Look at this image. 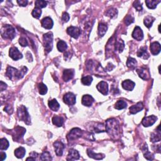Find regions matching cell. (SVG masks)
Returning a JSON list of instances; mask_svg holds the SVG:
<instances>
[{"label":"cell","instance_id":"obj_23","mask_svg":"<svg viewBox=\"0 0 161 161\" xmlns=\"http://www.w3.org/2000/svg\"><path fill=\"white\" fill-rule=\"evenodd\" d=\"M142 150H143L144 157H145L146 159L149 160H152L154 159V154H152V153L150 152L148 150V147H147V144H145V145L143 147Z\"/></svg>","mask_w":161,"mask_h":161},{"label":"cell","instance_id":"obj_39","mask_svg":"<svg viewBox=\"0 0 161 161\" xmlns=\"http://www.w3.org/2000/svg\"><path fill=\"white\" fill-rule=\"evenodd\" d=\"M9 142L6 139H1L0 140V149L6 150L8 148Z\"/></svg>","mask_w":161,"mask_h":161},{"label":"cell","instance_id":"obj_8","mask_svg":"<svg viewBox=\"0 0 161 161\" xmlns=\"http://www.w3.org/2000/svg\"><path fill=\"white\" fill-rule=\"evenodd\" d=\"M157 118L154 115L144 117L142 121V124L145 127H149L153 125L156 123Z\"/></svg>","mask_w":161,"mask_h":161},{"label":"cell","instance_id":"obj_33","mask_svg":"<svg viewBox=\"0 0 161 161\" xmlns=\"http://www.w3.org/2000/svg\"><path fill=\"white\" fill-rule=\"evenodd\" d=\"M57 49L59 51L61 52H64L67 49V48H68L67 43L64 41H63V40H59L57 44Z\"/></svg>","mask_w":161,"mask_h":161},{"label":"cell","instance_id":"obj_2","mask_svg":"<svg viewBox=\"0 0 161 161\" xmlns=\"http://www.w3.org/2000/svg\"><path fill=\"white\" fill-rule=\"evenodd\" d=\"M26 72H27V68L26 67H23L21 70H18L13 67L8 66L6 69V75L9 79L16 80L22 79Z\"/></svg>","mask_w":161,"mask_h":161},{"label":"cell","instance_id":"obj_21","mask_svg":"<svg viewBox=\"0 0 161 161\" xmlns=\"http://www.w3.org/2000/svg\"><path fill=\"white\" fill-rule=\"evenodd\" d=\"M79 159V152L76 150L70 149L69 151L68 156L67 160H78Z\"/></svg>","mask_w":161,"mask_h":161},{"label":"cell","instance_id":"obj_32","mask_svg":"<svg viewBox=\"0 0 161 161\" xmlns=\"http://www.w3.org/2000/svg\"><path fill=\"white\" fill-rule=\"evenodd\" d=\"M160 2V1H154V0H146L145 1L147 6L150 9H155Z\"/></svg>","mask_w":161,"mask_h":161},{"label":"cell","instance_id":"obj_16","mask_svg":"<svg viewBox=\"0 0 161 161\" xmlns=\"http://www.w3.org/2000/svg\"><path fill=\"white\" fill-rule=\"evenodd\" d=\"M150 50L153 55H156L160 52V45L159 42H154L150 44Z\"/></svg>","mask_w":161,"mask_h":161},{"label":"cell","instance_id":"obj_4","mask_svg":"<svg viewBox=\"0 0 161 161\" xmlns=\"http://www.w3.org/2000/svg\"><path fill=\"white\" fill-rule=\"evenodd\" d=\"M18 116L20 120L23 121L26 125H30V117L28 114L27 110L24 106H20L18 108Z\"/></svg>","mask_w":161,"mask_h":161},{"label":"cell","instance_id":"obj_10","mask_svg":"<svg viewBox=\"0 0 161 161\" xmlns=\"http://www.w3.org/2000/svg\"><path fill=\"white\" fill-rule=\"evenodd\" d=\"M64 101L68 105H74L76 103V96L72 93H68L64 96Z\"/></svg>","mask_w":161,"mask_h":161},{"label":"cell","instance_id":"obj_18","mask_svg":"<svg viewBox=\"0 0 161 161\" xmlns=\"http://www.w3.org/2000/svg\"><path fill=\"white\" fill-rule=\"evenodd\" d=\"M143 109V105L142 102H139L136 105L132 106L130 108V112L131 114H136Z\"/></svg>","mask_w":161,"mask_h":161},{"label":"cell","instance_id":"obj_11","mask_svg":"<svg viewBox=\"0 0 161 161\" xmlns=\"http://www.w3.org/2000/svg\"><path fill=\"white\" fill-rule=\"evenodd\" d=\"M67 32L74 39H78L80 34V30L76 26H71L67 29Z\"/></svg>","mask_w":161,"mask_h":161},{"label":"cell","instance_id":"obj_35","mask_svg":"<svg viewBox=\"0 0 161 161\" xmlns=\"http://www.w3.org/2000/svg\"><path fill=\"white\" fill-rule=\"evenodd\" d=\"M126 106H127V104L126 103L125 101L123 100H118V101H117L115 104V108L116 110H122L126 108Z\"/></svg>","mask_w":161,"mask_h":161},{"label":"cell","instance_id":"obj_14","mask_svg":"<svg viewBox=\"0 0 161 161\" xmlns=\"http://www.w3.org/2000/svg\"><path fill=\"white\" fill-rule=\"evenodd\" d=\"M132 37L135 40H138V41H141L143 39V31L139 26H137L134 28V30L132 33Z\"/></svg>","mask_w":161,"mask_h":161},{"label":"cell","instance_id":"obj_3","mask_svg":"<svg viewBox=\"0 0 161 161\" xmlns=\"http://www.w3.org/2000/svg\"><path fill=\"white\" fill-rule=\"evenodd\" d=\"M1 33L3 38L10 40L14 39L16 35L15 28L12 25H9L3 26L1 28Z\"/></svg>","mask_w":161,"mask_h":161},{"label":"cell","instance_id":"obj_13","mask_svg":"<svg viewBox=\"0 0 161 161\" xmlns=\"http://www.w3.org/2000/svg\"><path fill=\"white\" fill-rule=\"evenodd\" d=\"M53 146H54L56 155L59 157L62 156L63 154V150L65 148L64 144L61 142L57 141V142H54V143H53Z\"/></svg>","mask_w":161,"mask_h":161},{"label":"cell","instance_id":"obj_22","mask_svg":"<svg viewBox=\"0 0 161 161\" xmlns=\"http://www.w3.org/2000/svg\"><path fill=\"white\" fill-rule=\"evenodd\" d=\"M137 72L138 74L139 77L142 79L146 80L149 78V73L148 70H147L144 68H139L137 69Z\"/></svg>","mask_w":161,"mask_h":161},{"label":"cell","instance_id":"obj_9","mask_svg":"<svg viewBox=\"0 0 161 161\" xmlns=\"http://www.w3.org/2000/svg\"><path fill=\"white\" fill-rule=\"evenodd\" d=\"M9 55L10 57L14 60H17L23 57L22 53L19 51L17 48L14 47L9 49Z\"/></svg>","mask_w":161,"mask_h":161},{"label":"cell","instance_id":"obj_47","mask_svg":"<svg viewBox=\"0 0 161 161\" xmlns=\"http://www.w3.org/2000/svg\"><path fill=\"white\" fill-rule=\"evenodd\" d=\"M19 43L22 47H26L28 45V41L25 37H21L19 39Z\"/></svg>","mask_w":161,"mask_h":161},{"label":"cell","instance_id":"obj_36","mask_svg":"<svg viewBox=\"0 0 161 161\" xmlns=\"http://www.w3.org/2000/svg\"><path fill=\"white\" fill-rule=\"evenodd\" d=\"M124 43L122 40L120 41H116L115 43V50H118L119 52H122L124 49Z\"/></svg>","mask_w":161,"mask_h":161},{"label":"cell","instance_id":"obj_19","mask_svg":"<svg viewBox=\"0 0 161 161\" xmlns=\"http://www.w3.org/2000/svg\"><path fill=\"white\" fill-rule=\"evenodd\" d=\"M93 102H94V98L91 95H86L83 96L82 103L83 105H85L86 106H91L92 105Z\"/></svg>","mask_w":161,"mask_h":161},{"label":"cell","instance_id":"obj_48","mask_svg":"<svg viewBox=\"0 0 161 161\" xmlns=\"http://www.w3.org/2000/svg\"><path fill=\"white\" fill-rule=\"evenodd\" d=\"M70 19V16L68 14V13L66 12H64L62 16V20H63L64 22H68Z\"/></svg>","mask_w":161,"mask_h":161},{"label":"cell","instance_id":"obj_1","mask_svg":"<svg viewBox=\"0 0 161 161\" xmlns=\"http://www.w3.org/2000/svg\"><path fill=\"white\" fill-rule=\"evenodd\" d=\"M106 131L110 136L116 137L119 133V123L115 118H110L106 121Z\"/></svg>","mask_w":161,"mask_h":161},{"label":"cell","instance_id":"obj_25","mask_svg":"<svg viewBox=\"0 0 161 161\" xmlns=\"http://www.w3.org/2000/svg\"><path fill=\"white\" fill-rule=\"evenodd\" d=\"M49 108L52 111H53V112H57L58 110L60 108L59 104L57 102V101L55 99L49 101Z\"/></svg>","mask_w":161,"mask_h":161},{"label":"cell","instance_id":"obj_49","mask_svg":"<svg viewBox=\"0 0 161 161\" xmlns=\"http://www.w3.org/2000/svg\"><path fill=\"white\" fill-rule=\"evenodd\" d=\"M18 5L21 6H26L28 4V1L26 0H20V1H17Z\"/></svg>","mask_w":161,"mask_h":161},{"label":"cell","instance_id":"obj_46","mask_svg":"<svg viewBox=\"0 0 161 161\" xmlns=\"http://www.w3.org/2000/svg\"><path fill=\"white\" fill-rule=\"evenodd\" d=\"M133 6L138 12H140L142 10V5L139 1H136L134 2Z\"/></svg>","mask_w":161,"mask_h":161},{"label":"cell","instance_id":"obj_37","mask_svg":"<svg viewBox=\"0 0 161 161\" xmlns=\"http://www.w3.org/2000/svg\"><path fill=\"white\" fill-rule=\"evenodd\" d=\"M93 81V78L92 76H85L81 79V82L86 86H89L91 84Z\"/></svg>","mask_w":161,"mask_h":161},{"label":"cell","instance_id":"obj_24","mask_svg":"<svg viewBox=\"0 0 161 161\" xmlns=\"http://www.w3.org/2000/svg\"><path fill=\"white\" fill-rule=\"evenodd\" d=\"M87 153H88V155L91 158H93L94 159H96V160H101L103 159L104 158L105 156L103 155L102 154H95V152L92 151L90 149H88L87 150Z\"/></svg>","mask_w":161,"mask_h":161},{"label":"cell","instance_id":"obj_41","mask_svg":"<svg viewBox=\"0 0 161 161\" xmlns=\"http://www.w3.org/2000/svg\"><path fill=\"white\" fill-rule=\"evenodd\" d=\"M40 159L41 160H51L52 159L51 156H50V154L47 151H45L41 154Z\"/></svg>","mask_w":161,"mask_h":161},{"label":"cell","instance_id":"obj_43","mask_svg":"<svg viewBox=\"0 0 161 161\" xmlns=\"http://www.w3.org/2000/svg\"><path fill=\"white\" fill-rule=\"evenodd\" d=\"M117 13H118V12H117L116 9L111 8V9H108V11L106 12L105 14H106V16H110V18H113V17H115V16H116Z\"/></svg>","mask_w":161,"mask_h":161},{"label":"cell","instance_id":"obj_44","mask_svg":"<svg viewBox=\"0 0 161 161\" xmlns=\"http://www.w3.org/2000/svg\"><path fill=\"white\" fill-rule=\"evenodd\" d=\"M47 3L45 1H42V0H37L35 2V8H37L39 9H41L43 8H45L47 6Z\"/></svg>","mask_w":161,"mask_h":161},{"label":"cell","instance_id":"obj_12","mask_svg":"<svg viewBox=\"0 0 161 161\" xmlns=\"http://www.w3.org/2000/svg\"><path fill=\"white\" fill-rule=\"evenodd\" d=\"M96 88L103 95H107L108 93V85L105 81H101L96 86Z\"/></svg>","mask_w":161,"mask_h":161},{"label":"cell","instance_id":"obj_51","mask_svg":"<svg viewBox=\"0 0 161 161\" xmlns=\"http://www.w3.org/2000/svg\"><path fill=\"white\" fill-rule=\"evenodd\" d=\"M6 154L3 152H1L0 153V159L1 160H4L6 159Z\"/></svg>","mask_w":161,"mask_h":161},{"label":"cell","instance_id":"obj_6","mask_svg":"<svg viewBox=\"0 0 161 161\" xmlns=\"http://www.w3.org/2000/svg\"><path fill=\"white\" fill-rule=\"evenodd\" d=\"M26 132V130L23 127L16 126L13 130H12L11 134L12 135L13 139L15 141H20L22 138H23L25 133Z\"/></svg>","mask_w":161,"mask_h":161},{"label":"cell","instance_id":"obj_26","mask_svg":"<svg viewBox=\"0 0 161 161\" xmlns=\"http://www.w3.org/2000/svg\"><path fill=\"white\" fill-rule=\"evenodd\" d=\"M64 118H62V116H54L52 118V123L54 125L58 126V127H60L63 125L64 123Z\"/></svg>","mask_w":161,"mask_h":161},{"label":"cell","instance_id":"obj_50","mask_svg":"<svg viewBox=\"0 0 161 161\" xmlns=\"http://www.w3.org/2000/svg\"><path fill=\"white\" fill-rule=\"evenodd\" d=\"M7 88V85L6 84L4 83L3 81H1V85H0V89H1V91H3L5 90Z\"/></svg>","mask_w":161,"mask_h":161},{"label":"cell","instance_id":"obj_28","mask_svg":"<svg viewBox=\"0 0 161 161\" xmlns=\"http://www.w3.org/2000/svg\"><path fill=\"white\" fill-rule=\"evenodd\" d=\"M26 153L25 149L22 147H18L15 150V155L18 159H22L25 156Z\"/></svg>","mask_w":161,"mask_h":161},{"label":"cell","instance_id":"obj_27","mask_svg":"<svg viewBox=\"0 0 161 161\" xmlns=\"http://www.w3.org/2000/svg\"><path fill=\"white\" fill-rule=\"evenodd\" d=\"M93 130L95 133L104 132L106 131L105 126H104L103 124L98 123H96L95 125L93 126Z\"/></svg>","mask_w":161,"mask_h":161},{"label":"cell","instance_id":"obj_7","mask_svg":"<svg viewBox=\"0 0 161 161\" xmlns=\"http://www.w3.org/2000/svg\"><path fill=\"white\" fill-rule=\"evenodd\" d=\"M83 131L78 128H74L70 131L68 135V140H74L78 139L83 135Z\"/></svg>","mask_w":161,"mask_h":161},{"label":"cell","instance_id":"obj_34","mask_svg":"<svg viewBox=\"0 0 161 161\" xmlns=\"http://www.w3.org/2000/svg\"><path fill=\"white\" fill-rule=\"evenodd\" d=\"M155 20V18L151 16H147V17L144 19V24L147 26V28H150L152 25V23Z\"/></svg>","mask_w":161,"mask_h":161},{"label":"cell","instance_id":"obj_29","mask_svg":"<svg viewBox=\"0 0 161 161\" xmlns=\"http://www.w3.org/2000/svg\"><path fill=\"white\" fill-rule=\"evenodd\" d=\"M137 55L139 57H142L144 59H147L149 58V54L147 52V47H142L139 49V50L137 52Z\"/></svg>","mask_w":161,"mask_h":161},{"label":"cell","instance_id":"obj_52","mask_svg":"<svg viewBox=\"0 0 161 161\" xmlns=\"http://www.w3.org/2000/svg\"><path fill=\"white\" fill-rule=\"evenodd\" d=\"M35 159H36L33 158L32 157H28V158L26 159V160H35Z\"/></svg>","mask_w":161,"mask_h":161},{"label":"cell","instance_id":"obj_45","mask_svg":"<svg viewBox=\"0 0 161 161\" xmlns=\"http://www.w3.org/2000/svg\"><path fill=\"white\" fill-rule=\"evenodd\" d=\"M133 22H134V18L131 15L126 16L125 18V23L127 26L130 25L131 23H132Z\"/></svg>","mask_w":161,"mask_h":161},{"label":"cell","instance_id":"obj_17","mask_svg":"<svg viewBox=\"0 0 161 161\" xmlns=\"http://www.w3.org/2000/svg\"><path fill=\"white\" fill-rule=\"evenodd\" d=\"M41 23H42V26L45 29H51L53 25V22L52 21V20L50 17H45L43 18L42 20Z\"/></svg>","mask_w":161,"mask_h":161},{"label":"cell","instance_id":"obj_31","mask_svg":"<svg viewBox=\"0 0 161 161\" xmlns=\"http://www.w3.org/2000/svg\"><path fill=\"white\" fill-rule=\"evenodd\" d=\"M107 26L104 23H99L98 26V33L100 37H103L107 31Z\"/></svg>","mask_w":161,"mask_h":161},{"label":"cell","instance_id":"obj_38","mask_svg":"<svg viewBox=\"0 0 161 161\" xmlns=\"http://www.w3.org/2000/svg\"><path fill=\"white\" fill-rule=\"evenodd\" d=\"M39 93L42 95H44L47 92V87L43 83H40L38 86Z\"/></svg>","mask_w":161,"mask_h":161},{"label":"cell","instance_id":"obj_15","mask_svg":"<svg viewBox=\"0 0 161 161\" xmlns=\"http://www.w3.org/2000/svg\"><path fill=\"white\" fill-rule=\"evenodd\" d=\"M74 70L73 69H66L64 70L62 78L64 81L68 82L72 79L74 76Z\"/></svg>","mask_w":161,"mask_h":161},{"label":"cell","instance_id":"obj_20","mask_svg":"<svg viewBox=\"0 0 161 161\" xmlns=\"http://www.w3.org/2000/svg\"><path fill=\"white\" fill-rule=\"evenodd\" d=\"M122 87L123 89H125V90L127 91H132L133 88H135V83H133L131 80H125L122 83Z\"/></svg>","mask_w":161,"mask_h":161},{"label":"cell","instance_id":"obj_5","mask_svg":"<svg viewBox=\"0 0 161 161\" xmlns=\"http://www.w3.org/2000/svg\"><path fill=\"white\" fill-rule=\"evenodd\" d=\"M43 45L47 53L51 51L53 47V34L52 32H48L43 35Z\"/></svg>","mask_w":161,"mask_h":161},{"label":"cell","instance_id":"obj_42","mask_svg":"<svg viewBox=\"0 0 161 161\" xmlns=\"http://www.w3.org/2000/svg\"><path fill=\"white\" fill-rule=\"evenodd\" d=\"M41 15H42L41 9H39L37 8H35L32 12V15L33 16V17L37 18V19L41 16Z\"/></svg>","mask_w":161,"mask_h":161},{"label":"cell","instance_id":"obj_40","mask_svg":"<svg viewBox=\"0 0 161 161\" xmlns=\"http://www.w3.org/2000/svg\"><path fill=\"white\" fill-rule=\"evenodd\" d=\"M137 65V61L135 59L132 58V57H129L127 60L126 62V66L128 68L133 69L135 68Z\"/></svg>","mask_w":161,"mask_h":161},{"label":"cell","instance_id":"obj_30","mask_svg":"<svg viewBox=\"0 0 161 161\" xmlns=\"http://www.w3.org/2000/svg\"><path fill=\"white\" fill-rule=\"evenodd\" d=\"M150 140L152 142H159L160 140V132L159 130V126H158V130L157 131L156 133H152L151 134Z\"/></svg>","mask_w":161,"mask_h":161}]
</instances>
